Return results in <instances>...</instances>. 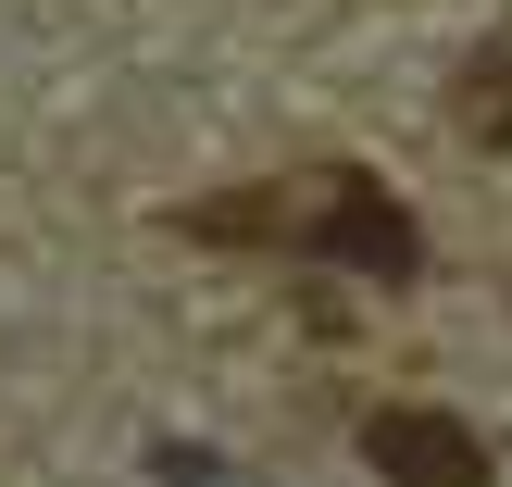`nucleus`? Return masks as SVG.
I'll use <instances>...</instances> for the list:
<instances>
[{
    "label": "nucleus",
    "instance_id": "nucleus-1",
    "mask_svg": "<svg viewBox=\"0 0 512 487\" xmlns=\"http://www.w3.org/2000/svg\"><path fill=\"white\" fill-rule=\"evenodd\" d=\"M188 238H213V250H238V238H263V250H300V263H338V275H375V288H425V225L400 213L375 175H350V163H325L313 188H238V200H188Z\"/></svg>",
    "mask_w": 512,
    "mask_h": 487
},
{
    "label": "nucleus",
    "instance_id": "nucleus-2",
    "mask_svg": "<svg viewBox=\"0 0 512 487\" xmlns=\"http://www.w3.org/2000/svg\"><path fill=\"white\" fill-rule=\"evenodd\" d=\"M363 463L388 487H488V438H475L463 413H425V400H388V413H363Z\"/></svg>",
    "mask_w": 512,
    "mask_h": 487
},
{
    "label": "nucleus",
    "instance_id": "nucleus-3",
    "mask_svg": "<svg viewBox=\"0 0 512 487\" xmlns=\"http://www.w3.org/2000/svg\"><path fill=\"white\" fill-rule=\"evenodd\" d=\"M450 125H463L475 150H512V25L463 63V88H450Z\"/></svg>",
    "mask_w": 512,
    "mask_h": 487
}]
</instances>
